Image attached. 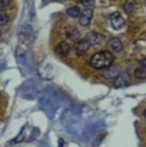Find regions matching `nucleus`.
Here are the masks:
<instances>
[{
	"instance_id": "obj_1",
	"label": "nucleus",
	"mask_w": 146,
	"mask_h": 147,
	"mask_svg": "<svg viewBox=\"0 0 146 147\" xmlns=\"http://www.w3.org/2000/svg\"><path fill=\"white\" fill-rule=\"evenodd\" d=\"M114 61V55L110 51H99L92 55L90 59L91 67L95 69H106Z\"/></svg>"
},
{
	"instance_id": "obj_2",
	"label": "nucleus",
	"mask_w": 146,
	"mask_h": 147,
	"mask_svg": "<svg viewBox=\"0 0 146 147\" xmlns=\"http://www.w3.org/2000/svg\"><path fill=\"white\" fill-rule=\"evenodd\" d=\"M104 36L100 33L97 32H89L85 37V40H86L88 43L91 45H99L104 41Z\"/></svg>"
},
{
	"instance_id": "obj_3",
	"label": "nucleus",
	"mask_w": 146,
	"mask_h": 147,
	"mask_svg": "<svg viewBox=\"0 0 146 147\" xmlns=\"http://www.w3.org/2000/svg\"><path fill=\"white\" fill-rule=\"evenodd\" d=\"M92 16H93V10L91 8H85L82 10V12L80 13V16H79V22L80 24L83 26V27H87L89 26L90 23H91Z\"/></svg>"
},
{
	"instance_id": "obj_4",
	"label": "nucleus",
	"mask_w": 146,
	"mask_h": 147,
	"mask_svg": "<svg viewBox=\"0 0 146 147\" xmlns=\"http://www.w3.org/2000/svg\"><path fill=\"white\" fill-rule=\"evenodd\" d=\"M110 22H112V26L114 30H121L126 25V21L123 18L120 12L112 13L110 16Z\"/></svg>"
},
{
	"instance_id": "obj_5",
	"label": "nucleus",
	"mask_w": 146,
	"mask_h": 147,
	"mask_svg": "<svg viewBox=\"0 0 146 147\" xmlns=\"http://www.w3.org/2000/svg\"><path fill=\"white\" fill-rule=\"evenodd\" d=\"M120 75H121V67L119 65H110L102 73V76L106 79H116Z\"/></svg>"
},
{
	"instance_id": "obj_6",
	"label": "nucleus",
	"mask_w": 146,
	"mask_h": 147,
	"mask_svg": "<svg viewBox=\"0 0 146 147\" xmlns=\"http://www.w3.org/2000/svg\"><path fill=\"white\" fill-rule=\"evenodd\" d=\"M90 48V44L85 40V38L79 40L75 46V52L78 56H82V55L86 54L88 49Z\"/></svg>"
},
{
	"instance_id": "obj_7",
	"label": "nucleus",
	"mask_w": 146,
	"mask_h": 147,
	"mask_svg": "<svg viewBox=\"0 0 146 147\" xmlns=\"http://www.w3.org/2000/svg\"><path fill=\"white\" fill-rule=\"evenodd\" d=\"M106 48L108 49L107 51L110 52H120L123 49V44L121 40L118 38H112L106 43Z\"/></svg>"
},
{
	"instance_id": "obj_8",
	"label": "nucleus",
	"mask_w": 146,
	"mask_h": 147,
	"mask_svg": "<svg viewBox=\"0 0 146 147\" xmlns=\"http://www.w3.org/2000/svg\"><path fill=\"white\" fill-rule=\"evenodd\" d=\"M66 34L69 39L74 40V41L78 40L79 37H80V32H79V30H78L76 27H74V26H69V27H68Z\"/></svg>"
},
{
	"instance_id": "obj_9",
	"label": "nucleus",
	"mask_w": 146,
	"mask_h": 147,
	"mask_svg": "<svg viewBox=\"0 0 146 147\" xmlns=\"http://www.w3.org/2000/svg\"><path fill=\"white\" fill-rule=\"evenodd\" d=\"M70 51H71V46L66 43V42H62V43L58 44L56 47V52L59 55H62V56L69 55Z\"/></svg>"
},
{
	"instance_id": "obj_10",
	"label": "nucleus",
	"mask_w": 146,
	"mask_h": 147,
	"mask_svg": "<svg viewBox=\"0 0 146 147\" xmlns=\"http://www.w3.org/2000/svg\"><path fill=\"white\" fill-rule=\"evenodd\" d=\"M129 84V80L127 78V75L126 74H123V75H120L118 78L114 81V87L116 88H123L126 87V86Z\"/></svg>"
},
{
	"instance_id": "obj_11",
	"label": "nucleus",
	"mask_w": 146,
	"mask_h": 147,
	"mask_svg": "<svg viewBox=\"0 0 146 147\" xmlns=\"http://www.w3.org/2000/svg\"><path fill=\"white\" fill-rule=\"evenodd\" d=\"M66 13H68V16H71V18H78V16H80V8L78 6H72L70 7V8L66 9Z\"/></svg>"
},
{
	"instance_id": "obj_12",
	"label": "nucleus",
	"mask_w": 146,
	"mask_h": 147,
	"mask_svg": "<svg viewBox=\"0 0 146 147\" xmlns=\"http://www.w3.org/2000/svg\"><path fill=\"white\" fill-rule=\"evenodd\" d=\"M134 75H135V77L137 79H139V80H144V79H146V69L139 67L134 71Z\"/></svg>"
},
{
	"instance_id": "obj_13",
	"label": "nucleus",
	"mask_w": 146,
	"mask_h": 147,
	"mask_svg": "<svg viewBox=\"0 0 146 147\" xmlns=\"http://www.w3.org/2000/svg\"><path fill=\"white\" fill-rule=\"evenodd\" d=\"M134 7H135L134 1H131V0H129V1H126L125 4H124V9H125V11L127 12V13H129V14L133 11Z\"/></svg>"
},
{
	"instance_id": "obj_14",
	"label": "nucleus",
	"mask_w": 146,
	"mask_h": 147,
	"mask_svg": "<svg viewBox=\"0 0 146 147\" xmlns=\"http://www.w3.org/2000/svg\"><path fill=\"white\" fill-rule=\"evenodd\" d=\"M8 23V16L4 12H0V26H5Z\"/></svg>"
},
{
	"instance_id": "obj_15",
	"label": "nucleus",
	"mask_w": 146,
	"mask_h": 147,
	"mask_svg": "<svg viewBox=\"0 0 146 147\" xmlns=\"http://www.w3.org/2000/svg\"><path fill=\"white\" fill-rule=\"evenodd\" d=\"M9 4V1H5V0H0V10H2L6 5Z\"/></svg>"
},
{
	"instance_id": "obj_16",
	"label": "nucleus",
	"mask_w": 146,
	"mask_h": 147,
	"mask_svg": "<svg viewBox=\"0 0 146 147\" xmlns=\"http://www.w3.org/2000/svg\"><path fill=\"white\" fill-rule=\"evenodd\" d=\"M83 5H93L94 1H82Z\"/></svg>"
},
{
	"instance_id": "obj_17",
	"label": "nucleus",
	"mask_w": 146,
	"mask_h": 147,
	"mask_svg": "<svg viewBox=\"0 0 146 147\" xmlns=\"http://www.w3.org/2000/svg\"><path fill=\"white\" fill-rule=\"evenodd\" d=\"M141 67H143L144 69H146V58L141 60Z\"/></svg>"
},
{
	"instance_id": "obj_18",
	"label": "nucleus",
	"mask_w": 146,
	"mask_h": 147,
	"mask_svg": "<svg viewBox=\"0 0 146 147\" xmlns=\"http://www.w3.org/2000/svg\"><path fill=\"white\" fill-rule=\"evenodd\" d=\"M143 115H144V117H145V119H146V109L144 110V113H143Z\"/></svg>"
},
{
	"instance_id": "obj_19",
	"label": "nucleus",
	"mask_w": 146,
	"mask_h": 147,
	"mask_svg": "<svg viewBox=\"0 0 146 147\" xmlns=\"http://www.w3.org/2000/svg\"><path fill=\"white\" fill-rule=\"evenodd\" d=\"M1 35H2V32H1V31H0V37H1Z\"/></svg>"
}]
</instances>
